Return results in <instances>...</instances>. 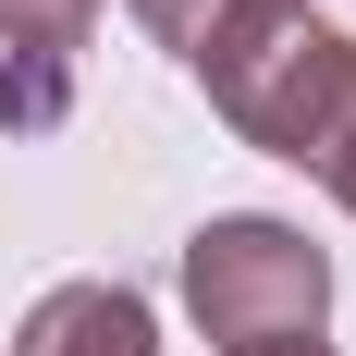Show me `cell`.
Returning a JSON list of instances; mask_svg holds the SVG:
<instances>
[{
	"label": "cell",
	"instance_id": "cell-7",
	"mask_svg": "<svg viewBox=\"0 0 356 356\" xmlns=\"http://www.w3.org/2000/svg\"><path fill=\"white\" fill-rule=\"evenodd\" d=\"M270 356H332V344H270Z\"/></svg>",
	"mask_w": 356,
	"mask_h": 356
},
{
	"label": "cell",
	"instance_id": "cell-4",
	"mask_svg": "<svg viewBox=\"0 0 356 356\" xmlns=\"http://www.w3.org/2000/svg\"><path fill=\"white\" fill-rule=\"evenodd\" d=\"M99 25V0H0V49L13 62H74Z\"/></svg>",
	"mask_w": 356,
	"mask_h": 356
},
{
	"label": "cell",
	"instance_id": "cell-2",
	"mask_svg": "<svg viewBox=\"0 0 356 356\" xmlns=\"http://www.w3.org/2000/svg\"><path fill=\"white\" fill-rule=\"evenodd\" d=\"M184 320L221 356H270V344H320L332 320V246H307V221L283 209H221L184 234Z\"/></svg>",
	"mask_w": 356,
	"mask_h": 356
},
{
	"label": "cell",
	"instance_id": "cell-1",
	"mask_svg": "<svg viewBox=\"0 0 356 356\" xmlns=\"http://www.w3.org/2000/svg\"><path fill=\"white\" fill-rule=\"evenodd\" d=\"M184 74L209 86V111L258 147V160H295V172L320 160L332 123L356 111V37L332 25V13H307V0H246Z\"/></svg>",
	"mask_w": 356,
	"mask_h": 356
},
{
	"label": "cell",
	"instance_id": "cell-6",
	"mask_svg": "<svg viewBox=\"0 0 356 356\" xmlns=\"http://www.w3.org/2000/svg\"><path fill=\"white\" fill-rule=\"evenodd\" d=\"M307 172H320L332 197H344V209H356V111H344V123H332V147H320V160H307Z\"/></svg>",
	"mask_w": 356,
	"mask_h": 356
},
{
	"label": "cell",
	"instance_id": "cell-5",
	"mask_svg": "<svg viewBox=\"0 0 356 356\" xmlns=\"http://www.w3.org/2000/svg\"><path fill=\"white\" fill-rule=\"evenodd\" d=\"M123 13H136V25L160 37V49H172V62H197V49H209V37L234 25L246 0H123Z\"/></svg>",
	"mask_w": 356,
	"mask_h": 356
},
{
	"label": "cell",
	"instance_id": "cell-3",
	"mask_svg": "<svg viewBox=\"0 0 356 356\" xmlns=\"http://www.w3.org/2000/svg\"><path fill=\"white\" fill-rule=\"evenodd\" d=\"M13 356H160V307L136 283H49L13 332Z\"/></svg>",
	"mask_w": 356,
	"mask_h": 356
}]
</instances>
